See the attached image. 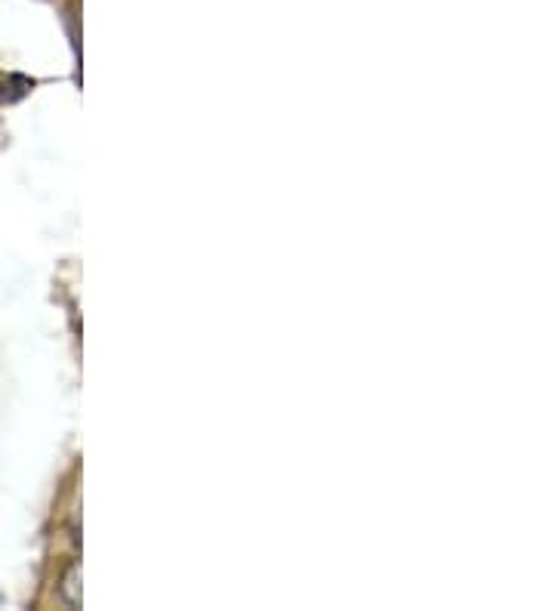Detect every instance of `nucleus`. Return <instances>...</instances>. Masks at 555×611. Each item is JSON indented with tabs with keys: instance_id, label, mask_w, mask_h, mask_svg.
I'll list each match as a JSON object with an SVG mask.
<instances>
[{
	"instance_id": "1",
	"label": "nucleus",
	"mask_w": 555,
	"mask_h": 611,
	"mask_svg": "<svg viewBox=\"0 0 555 611\" xmlns=\"http://www.w3.org/2000/svg\"><path fill=\"white\" fill-rule=\"evenodd\" d=\"M34 81L22 78V75H7V78H0V102L4 105H13L19 99H25L31 93Z\"/></svg>"
},
{
	"instance_id": "2",
	"label": "nucleus",
	"mask_w": 555,
	"mask_h": 611,
	"mask_svg": "<svg viewBox=\"0 0 555 611\" xmlns=\"http://www.w3.org/2000/svg\"><path fill=\"white\" fill-rule=\"evenodd\" d=\"M62 593L68 605H81V593H78V565H71L68 574L62 578Z\"/></svg>"
}]
</instances>
